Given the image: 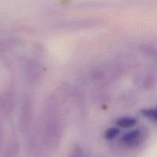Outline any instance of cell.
Here are the masks:
<instances>
[{"mask_svg":"<svg viewBox=\"0 0 157 157\" xmlns=\"http://www.w3.org/2000/svg\"><path fill=\"white\" fill-rule=\"evenodd\" d=\"M42 130L46 144L55 148L60 144L63 133V119L59 101L51 95L46 99L43 112Z\"/></svg>","mask_w":157,"mask_h":157,"instance_id":"obj_1","label":"cell"},{"mask_svg":"<svg viewBox=\"0 0 157 157\" xmlns=\"http://www.w3.org/2000/svg\"><path fill=\"white\" fill-rule=\"evenodd\" d=\"M34 101L29 95L23 97L21 102L18 116V127L21 133H26L33 123Z\"/></svg>","mask_w":157,"mask_h":157,"instance_id":"obj_2","label":"cell"},{"mask_svg":"<svg viewBox=\"0 0 157 157\" xmlns=\"http://www.w3.org/2000/svg\"><path fill=\"white\" fill-rule=\"evenodd\" d=\"M148 135V131L145 128H138L129 131L121 138V142L127 147H136L142 144Z\"/></svg>","mask_w":157,"mask_h":157,"instance_id":"obj_3","label":"cell"},{"mask_svg":"<svg viewBox=\"0 0 157 157\" xmlns=\"http://www.w3.org/2000/svg\"><path fill=\"white\" fill-rule=\"evenodd\" d=\"M27 79L30 82L34 83L38 81L41 75V68L38 62L34 61H28L25 70Z\"/></svg>","mask_w":157,"mask_h":157,"instance_id":"obj_4","label":"cell"},{"mask_svg":"<svg viewBox=\"0 0 157 157\" xmlns=\"http://www.w3.org/2000/svg\"><path fill=\"white\" fill-rule=\"evenodd\" d=\"M2 108L5 113H11L15 105V94L12 91H6L1 98Z\"/></svg>","mask_w":157,"mask_h":157,"instance_id":"obj_5","label":"cell"},{"mask_svg":"<svg viewBox=\"0 0 157 157\" xmlns=\"http://www.w3.org/2000/svg\"><path fill=\"white\" fill-rule=\"evenodd\" d=\"M19 150L20 147L18 141L15 140H11L8 144L2 157H18Z\"/></svg>","mask_w":157,"mask_h":157,"instance_id":"obj_6","label":"cell"},{"mask_svg":"<svg viewBox=\"0 0 157 157\" xmlns=\"http://www.w3.org/2000/svg\"><path fill=\"white\" fill-rule=\"evenodd\" d=\"M137 124V120L132 117H123L115 121V124L117 127L121 128H131Z\"/></svg>","mask_w":157,"mask_h":157,"instance_id":"obj_7","label":"cell"},{"mask_svg":"<svg viewBox=\"0 0 157 157\" xmlns=\"http://www.w3.org/2000/svg\"><path fill=\"white\" fill-rule=\"evenodd\" d=\"M143 117L147 119L150 120L153 123L156 122L157 120V113L156 107H149V108H144L140 111Z\"/></svg>","mask_w":157,"mask_h":157,"instance_id":"obj_8","label":"cell"},{"mask_svg":"<svg viewBox=\"0 0 157 157\" xmlns=\"http://www.w3.org/2000/svg\"><path fill=\"white\" fill-rule=\"evenodd\" d=\"M120 134V130L117 127H112L108 128L104 132V136L106 140H113Z\"/></svg>","mask_w":157,"mask_h":157,"instance_id":"obj_9","label":"cell"},{"mask_svg":"<svg viewBox=\"0 0 157 157\" xmlns=\"http://www.w3.org/2000/svg\"><path fill=\"white\" fill-rule=\"evenodd\" d=\"M68 157H84V153L82 148L77 145L71 149Z\"/></svg>","mask_w":157,"mask_h":157,"instance_id":"obj_10","label":"cell"},{"mask_svg":"<svg viewBox=\"0 0 157 157\" xmlns=\"http://www.w3.org/2000/svg\"><path fill=\"white\" fill-rule=\"evenodd\" d=\"M2 146V130H1V127H0V149H1Z\"/></svg>","mask_w":157,"mask_h":157,"instance_id":"obj_11","label":"cell"}]
</instances>
